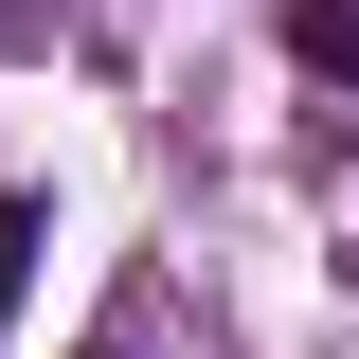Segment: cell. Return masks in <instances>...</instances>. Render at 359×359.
Segmentation results:
<instances>
[{"label":"cell","instance_id":"1","mask_svg":"<svg viewBox=\"0 0 359 359\" xmlns=\"http://www.w3.org/2000/svg\"><path fill=\"white\" fill-rule=\"evenodd\" d=\"M287 54H306L323 90H359V0H287Z\"/></svg>","mask_w":359,"mask_h":359},{"label":"cell","instance_id":"2","mask_svg":"<svg viewBox=\"0 0 359 359\" xmlns=\"http://www.w3.org/2000/svg\"><path fill=\"white\" fill-rule=\"evenodd\" d=\"M18 287H36V198H0V323H18Z\"/></svg>","mask_w":359,"mask_h":359},{"label":"cell","instance_id":"3","mask_svg":"<svg viewBox=\"0 0 359 359\" xmlns=\"http://www.w3.org/2000/svg\"><path fill=\"white\" fill-rule=\"evenodd\" d=\"M36 36H54V0H0V54H36Z\"/></svg>","mask_w":359,"mask_h":359}]
</instances>
